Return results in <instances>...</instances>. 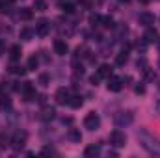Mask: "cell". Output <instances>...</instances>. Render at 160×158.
<instances>
[{
	"label": "cell",
	"mask_w": 160,
	"mask_h": 158,
	"mask_svg": "<svg viewBox=\"0 0 160 158\" xmlns=\"http://www.w3.org/2000/svg\"><path fill=\"white\" fill-rule=\"evenodd\" d=\"M138 140H140L142 147H143L145 151H149L151 155H157V153H158V145H157L155 138H153L147 130H140V132H138Z\"/></svg>",
	"instance_id": "obj_1"
},
{
	"label": "cell",
	"mask_w": 160,
	"mask_h": 158,
	"mask_svg": "<svg viewBox=\"0 0 160 158\" xmlns=\"http://www.w3.org/2000/svg\"><path fill=\"white\" fill-rule=\"evenodd\" d=\"M114 123H116L118 128H125V126L132 125V123H134V112H130V110H127V112H118V114L114 116Z\"/></svg>",
	"instance_id": "obj_2"
},
{
	"label": "cell",
	"mask_w": 160,
	"mask_h": 158,
	"mask_svg": "<svg viewBox=\"0 0 160 158\" xmlns=\"http://www.w3.org/2000/svg\"><path fill=\"white\" fill-rule=\"evenodd\" d=\"M99 126H101V117H99V114H95V112H89V114L84 117V128H88L89 132H95V130H99Z\"/></svg>",
	"instance_id": "obj_3"
},
{
	"label": "cell",
	"mask_w": 160,
	"mask_h": 158,
	"mask_svg": "<svg viewBox=\"0 0 160 158\" xmlns=\"http://www.w3.org/2000/svg\"><path fill=\"white\" fill-rule=\"evenodd\" d=\"M110 145H112V147H116V149L125 147V145H127V136H125V132H121L119 128H118V130H114V132L110 134Z\"/></svg>",
	"instance_id": "obj_4"
},
{
	"label": "cell",
	"mask_w": 160,
	"mask_h": 158,
	"mask_svg": "<svg viewBox=\"0 0 160 158\" xmlns=\"http://www.w3.org/2000/svg\"><path fill=\"white\" fill-rule=\"evenodd\" d=\"M26 140H28V134H26L24 130H17V132L13 134V138H11V147H13L15 151H21V149L24 147Z\"/></svg>",
	"instance_id": "obj_5"
},
{
	"label": "cell",
	"mask_w": 160,
	"mask_h": 158,
	"mask_svg": "<svg viewBox=\"0 0 160 158\" xmlns=\"http://www.w3.org/2000/svg\"><path fill=\"white\" fill-rule=\"evenodd\" d=\"M50 30H52L50 21H47V19H41V21H38V24H36V34H38L39 37H47V36L50 34Z\"/></svg>",
	"instance_id": "obj_6"
},
{
	"label": "cell",
	"mask_w": 160,
	"mask_h": 158,
	"mask_svg": "<svg viewBox=\"0 0 160 158\" xmlns=\"http://www.w3.org/2000/svg\"><path fill=\"white\" fill-rule=\"evenodd\" d=\"M19 91L22 93L24 101H34V99H36V87L32 86V82H24Z\"/></svg>",
	"instance_id": "obj_7"
},
{
	"label": "cell",
	"mask_w": 160,
	"mask_h": 158,
	"mask_svg": "<svg viewBox=\"0 0 160 158\" xmlns=\"http://www.w3.org/2000/svg\"><path fill=\"white\" fill-rule=\"evenodd\" d=\"M54 99H56V102H58V104H62V106H65V104H69V99H71V93H69V89H67V87H60V89L56 91V95H54Z\"/></svg>",
	"instance_id": "obj_8"
},
{
	"label": "cell",
	"mask_w": 160,
	"mask_h": 158,
	"mask_svg": "<svg viewBox=\"0 0 160 158\" xmlns=\"http://www.w3.org/2000/svg\"><path fill=\"white\" fill-rule=\"evenodd\" d=\"M138 22H140L142 26L149 28V26H153V24H155V15H153L151 11H142V13L138 15Z\"/></svg>",
	"instance_id": "obj_9"
},
{
	"label": "cell",
	"mask_w": 160,
	"mask_h": 158,
	"mask_svg": "<svg viewBox=\"0 0 160 158\" xmlns=\"http://www.w3.org/2000/svg\"><path fill=\"white\" fill-rule=\"evenodd\" d=\"M54 117H56V110H54L52 106H45V108L41 110V114H39V119L43 121V123H50Z\"/></svg>",
	"instance_id": "obj_10"
},
{
	"label": "cell",
	"mask_w": 160,
	"mask_h": 158,
	"mask_svg": "<svg viewBox=\"0 0 160 158\" xmlns=\"http://www.w3.org/2000/svg\"><path fill=\"white\" fill-rule=\"evenodd\" d=\"M106 87H108V91L118 93V91L123 89V82H121V78H118V77H110V78H108V84H106Z\"/></svg>",
	"instance_id": "obj_11"
},
{
	"label": "cell",
	"mask_w": 160,
	"mask_h": 158,
	"mask_svg": "<svg viewBox=\"0 0 160 158\" xmlns=\"http://www.w3.org/2000/svg\"><path fill=\"white\" fill-rule=\"evenodd\" d=\"M54 52H56L58 56H65V54L69 52L67 43H65L63 39H56V41H54Z\"/></svg>",
	"instance_id": "obj_12"
},
{
	"label": "cell",
	"mask_w": 160,
	"mask_h": 158,
	"mask_svg": "<svg viewBox=\"0 0 160 158\" xmlns=\"http://www.w3.org/2000/svg\"><path fill=\"white\" fill-rule=\"evenodd\" d=\"M145 41L147 43H160V34L155 30V28H147V32H145Z\"/></svg>",
	"instance_id": "obj_13"
},
{
	"label": "cell",
	"mask_w": 160,
	"mask_h": 158,
	"mask_svg": "<svg viewBox=\"0 0 160 158\" xmlns=\"http://www.w3.org/2000/svg\"><path fill=\"white\" fill-rule=\"evenodd\" d=\"M112 73H114V69H112V65H108V63H102V65L99 67V71H97V75H99L101 78H110Z\"/></svg>",
	"instance_id": "obj_14"
},
{
	"label": "cell",
	"mask_w": 160,
	"mask_h": 158,
	"mask_svg": "<svg viewBox=\"0 0 160 158\" xmlns=\"http://www.w3.org/2000/svg\"><path fill=\"white\" fill-rule=\"evenodd\" d=\"M21 54H22L21 45H13V47L9 48V60H11V62H19V60H21Z\"/></svg>",
	"instance_id": "obj_15"
},
{
	"label": "cell",
	"mask_w": 160,
	"mask_h": 158,
	"mask_svg": "<svg viewBox=\"0 0 160 158\" xmlns=\"http://www.w3.org/2000/svg\"><path fill=\"white\" fill-rule=\"evenodd\" d=\"M67 138H69L73 143H80V141H82V134H80L78 128H69V132H67Z\"/></svg>",
	"instance_id": "obj_16"
},
{
	"label": "cell",
	"mask_w": 160,
	"mask_h": 158,
	"mask_svg": "<svg viewBox=\"0 0 160 158\" xmlns=\"http://www.w3.org/2000/svg\"><path fill=\"white\" fill-rule=\"evenodd\" d=\"M82 104H84V99L80 95H71V99H69V106L71 108H82Z\"/></svg>",
	"instance_id": "obj_17"
},
{
	"label": "cell",
	"mask_w": 160,
	"mask_h": 158,
	"mask_svg": "<svg viewBox=\"0 0 160 158\" xmlns=\"http://www.w3.org/2000/svg\"><path fill=\"white\" fill-rule=\"evenodd\" d=\"M99 153H101V147H99V145H88V147H86V151H84V155H86L88 158L97 156Z\"/></svg>",
	"instance_id": "obj_18"
},
{
	"label": "cell",
	"mask_w": 160,
	"mask_h": 158,
	"mask_svg": "<svg viewBox=\"0 0 160 158\" xmlns=\"http://www.w3.org/2000/svg\"><path fill=\"white\" fill-rule=\"evenodd\" d=\"M19 17H21L22 21H30V19L34 17V11H32L30 7H21V9H19Z\"/></svg>",
	"instance_id": "obj_19"
},
{
	"label": "cell",
	"mask_w": 160,
	"mask_h": 158,
	"mask_svg": "<svg viewBox=\"0 0 160 158\" xmlns=\"http://www.w3.org/2000/svg\"><path fill=\"white\" fill-rule=\"evenodd\" d=\"M127 62H128V50L125 48V50H121L119 54L116 56V63H118V65H125Z\"/></svg>",
	"instance_id": "obj_20"
},
{
	"label": "cell",
	"mask_w": 160,
	"mask_h": 158,
	"mask_svg": "<svg viewBox=\"0 0 160 158\" xmlns=\"http://www.w3.org/2000/svg\"><path fill=\"white\" fill-rule=\"evenodd\" d=\"M34 34H36V30H32V28H22V30H21V39L22 41H32Z\"/></svg>",
	"instance_id": "obj_21"
},
{
	"label": "cell",
	"mask_w": 160,
	"mask_h": 158,
	"mask_svg": "<svg viewBox=\"0 0 160 158\" xmlns=\"http://www.w3.org/2000/svg\"><path fill=\"white\" fill-rule=\"evenodd\" d=\"M62 9H63L67 15H71V13H75V4H71L69 0H67V2H62Z\"/></svg>",
	"instance_id": "obj_22"
},
{
	"label": "cell",
	"mask_w": 160,
	"mask_h": 158,
	"mask_svg": "<svg viewBox=\"0 0 160 158\" xmlns=\"http://www.w3.org/2000/svg\"><path fill=\"white\" fill-rule=\"evenodd\" d=\"M101 21H102L101 15H97V13H91V15H89V24H91V26H99Z\"/></svg>",
	"instance_id": "obj_23"
},
{
	"label": "cell",
	"mask_w": 160,
	"mask_h": 158,
	"mask_svg": "<svg viewBox=\"0 0 160 158\" xmlns=\"http://www.w3.org/2000/svg\"><path fill=\"white\" fill-rule=\"evenodd\" d=\"M101 24H102L104 28H116V22H114V19H112V17H102Z\"/></svg>",
	"instance_id": "obj_24"
},
{
	"label": "cell",
	"mask_w": 160,
	"mask_h": 158,
	"mask_svg": "<svg viewBox=\"0 0 160 158\" xmlns=\"http://www.w3.org/2000/svg\"><path fill=\"white\" fill-rule=\"evenodd\" d=\"M38 65H39V58H38V56H30V60H28V67H26V69L34 71Z\"/></svg>",
	"instance_id": "obj_25"
},
{
	"label": "cell",
	"mask_w": 160,
	"mask_h": 158,
	"mask_svg": "<svg viewBox=\"0 0 160 158\" xmlns=\"http://www.w3.org/2000/svg\"><path fill=\"white\" fill-rule=\"evenodd\" d=\"M9 73H13V75H24V69L21 67V65H17L15 62L9 65Z\"/></svg>",
	"instance_id": "obj_26"
},
{
	"label": "cell",
	"mask_w": 160,
	"mask_h": 158,
	"mask_svg": "<svg viewBox=\"0 0 160 158\" xmlns=\"http://www.w3.org/2000/svg\"><path fill=\"white\" fill-rule=\"evenodd\" d=\"M39 84L43 86V87H47V86L50 84V77H48V75H45V73L39 75Z\"/></svg>",
	"instance_id": "obj_27"
},
{
	"label": "cell",
	"mask_w": 160,
	"mask_h": 158,
	"mask_svg": "<svg viewBox=\"0 0 160 158\" xmlns=\"http://www.w3.org/2000/svg\"><path fill=\"white\" fill-rule=\"evenodd\" d=\"M0 104H2V108L6 110V108H9V106H11V101H9L8 97H0Z\"/></svg>",
	"instance_id": "obj_28"
},
{
	"label": "cell",
	"mask_w": 160,
	"mask_h": 158,
	"mask_svg": "<svg viewBox=\"0 0 160 158\" xmlns=\"http://www.w3.org/2000/svg\"><path fill=\"white\" fill-rule=\"evenodd\" d=\"M34 6H36V9H38V11H45V9H47V4H45L43 0H36V4H34Z\"/></svg>",
	"instance_id": "obj_29"
},
{
	"label": "cell",
	"mask_w": 160,
	"mask_h": 158,
	"mask_svg": "<svg viewBox=\"0 0 160 158\" xmlns=\"http://www.w3.org/2000/svg\"><path fill=\"white\" fill-rule=\"evenodd\" d=\"M134 91H136L138 95H143V93H145V86H143V84H138V86L134 87Z\"/></svg>",
	"instance_id": "obj_30"
},
{
	"label": "cell",
	"mask_w": 160,
	"mask_h": 158,
	"mask_svg": "<svg viewBox=\"0 0 160 158\" xmlns=\"http://www.w3.org/2000/svg\"><path fill=\"white\" fill-rule=\"evenodd\" d=\"M99 80H101V77H99V75H93V77H89V82H91L93 86H97V84H99Z\"/></svg>",
	"instance_id": "obj_31"
},
{
	"label": "cell",
	"mask_w": 160,
	"mask_h": 158,
	"mask_svg": "<svg viewBox=\"0 0 160 158\" xmlns=\"http://www.w3.org/2000/svg\"><path fill=\"white\" fill-rule=\"evenodd\" d=\"M41 153H43V155H54V149H50V147H45Z\"/></svg>",
	"instance_id": "obj_32"
},
{
	"label": "cell",
	"mask_w": 160,
	"mask_h": 158,
	"mask_svg": "<svg viewBox=\"0 0 160 158\" xmlns=\"http://www.w3.org/2000/svg\"><path fill=\"white\" fill-rule=\"evenodd\" d=\"M62 123H63V125H65V123H67V125H71V123H73V119H71V117H63V119H62Z\"/></svg>",
	"instance_id": "obj_33"
},
{
	"label": "cell",
	"mask_w": 160,
	"mask_h": 158,
	"mask_svg": "<svg viewBox=\"0 0 160 158\" xmlns=\"http://www.w3.org/2000/svg\"><path fill=\"white\" fill-rule=\"evenodd\" d=\"M157 112H158V114H160V101H158V102H157Z\"/></svg>",
	"instance_id": "obj_34"
},
{
	"label": "cell",
	"mask_w": 160,
	"mask_h": 158,
	"mask_svg": "<svg viewBox=\"0 0 160 158\" xmlns=\"http://www.w3.org/2000/svg\"><path fill=\"white\" fill-rule=\"evenodd\" d=\"M140 2H142V4H147V2H149V0H140Z\"/></svg>",
	"instance_id": "obj_35"
},
{
	"label": "cell",
	"mask_w": 160,
	"mask_h": 158,
	"mask_svg": "<svg viewBox=\"0 0 160 158\" xmlns=\"http://www.w3.org/2000/svg\"><path fill=\"white\" fill-rule=\"evenodd\" d=\"M121 2H128V0H121Z\"/></svg>",
	"instance_id": "obj_36"
},
{
	"label": "cell",
	"mask_w": 160,
	"mask_h": 158,
	"mask_svg": "<svg viewBox=\"0 0 160 158\" xmlns=\"http://www.w3.org/2000/svg\"><path fill=\"white\" fill-rule=\"evenodd\" d=\"M158 67H160V60H158Z\"/></svg>",
	"instance_id": "obj_37"
},
{
	"label": "cell",
	"mask_w": 160,
	"mask_h": 158,
	"mask_svg": "<svg viewBox=\"0 0 160 158\" xmlns=\"http://www.w3.org/2000/svg\"><path fill=\"white\" fill-rule=\"evenodd\" d=\"M62 2H67V0H62Z\"/></svg>",
	"instance_id": "obj_38"
},
{
	"label": "cell",
	"mask_w": 160,
	"mask_h": 158,
	"mask_svg": "<svg viewBox=\"0 0 160 158\" xmlns=\"http://www.w3.org/2000/svg\"><path fill=\"white\" fill-rule=\"evenodd\" d=\"M158 87H160V84H158Z\"/></svg>",
	"instance_id": "obj_39"
}]
</instances>
